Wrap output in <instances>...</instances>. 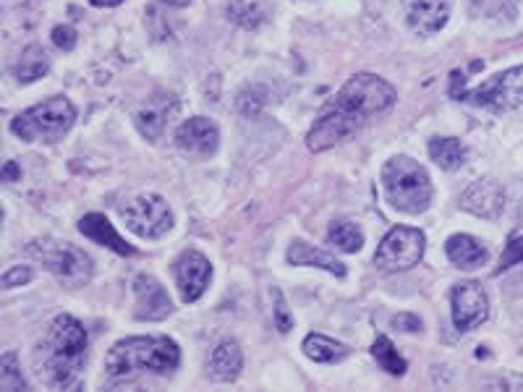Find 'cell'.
Masks as SVG:
<instances>
[{
    "label": "cell",
    "instance_id": "1",
    "mask_svg": "<svg viewBox=\"0 0 523 392\" xmlns=\"http://www.w3.org/2000/svg\"><path fill=\"white\" fill-rule=\"evenodd\" d=\"M395 97H398L395 89L380 76H351L338 92V97L322 110V115L306 136V144L312 152H325L335 144L346 142L348 136H354L356 131L367 126L372 115L393 108Z\"/></svg>",
    "mask_w": 523,
    "mask_h": 392
},
{
    "label": "cell",
    "instance_id": "2",
    "mask_svg": "<svg viewBox=\"0 0 523 392\" xmlns=\"http://www.w3.org/2000/svg\"><path fill=\"white\" fill-rule=\"evenodd\" d=\"M84 364H87V330L68 314L55 317L34 351V372L40 382L53 390L76 387L82 379Z\"/></svg>",
    "mask_w": 523,
    "mask_h": 392
},
{
    "label": "cell",
    "instance_id": "3",
    "mask_svg": "<svg viewBox=\"0 0 523 392\" xmlns=\"http://www.w3.org/2000/svg\"><path fill=\"white\" fill-rule=\"evenodd\" d=\"M181 364L176 340L126 338L116 343L105 356V372L110 379H134L139 374H170Z\"/></svg>",
    "mask_w": 523,
    "mask_h": 392
},
{
    "label": "cell",
    "instance_id": "4",
    "mask_svg": "<svg viewBox=\"0 0 523 392\" xmlns=\"http://www.w3.org/2000/svg\"><path fill=\"white\" fill-rule=\"evenodd\" d=\"M382 186L390 204L408 215H419L432 204L429 173L411 157H395L382 168Z\"/></svg>",
    "mask_w": 523,
    "mask_h": 392
},
{
    "label": "cell",
    "instance_id": "5",
    "mask_svg": "<svg viewBox=\"0 0 523 392\" xmlns=\"http://www.w3.org/2000/svg\"><path fill=\"white\" fill-rule=\"evenodd\" d=\"M74 121V105L66 97H50L16 115L11 121V131L24 142H58L74 126Z\"/></svg>",
    "mask_w": 523,
    "mask_h": 392
},
{
    "label": "cell",
    "instance_id": "6",
    "mask_svg": "<svg viewBox=\"0 0 523 392\" xmlns=\"http://www.w3.org/2000/svg\"><path fill=\"white\" fill-rule=\"evenodd\" d=\"M29 254L37 262L45 264L66 288H79V285L89 283V278H92V259H89V254H84L79 246L68 244V241L42 238V241H34L29 246Z\"/></svg>",
    "mask_w": 523,
    "mask_h": 392
},
{
    "label": "cell",
    "instance_id": "7",
    "mask_svg": "<svg viewBox=\"0 0 523 392\" xmlns=\"http://www.w3.org/2000/svg\"><path fill=\"white\" fill-rule=\"evenodd\" d=\"M424 246H427V238L419 228H406V225H398L382 238V244L377 246V254H374V264L380 267L382 272H406L411 270L414 264L422 262L424 257Z\"/></svg>",
    "mask_w": 523,
    "mask_h": 392
},
{
    "label": "cell",
    "instance_id": "8",
    "mask_svg": "<svg viewBox=\"0 0 523 392\" xmlns=\"http://www.w3.org/2000/svg\"><path fill=\"white\" fill-rule=\"evenodd\" d=\"M123 223L131 233L139 238H163L170 228H173V212H170L168 202L157 194H142L131 199L121 210Z\"/></svg>",
    "mask_w": 523,
    "mask_h": 392
},
{
    "label": "cell",
    "instance_id": "9",
    "mask_svg": "<svg viewBox=\"0 0 523 392\" xmlns=\"http://www.w3.org/2000/svg\"><path fill=\"white\" fill-rule=\"evenodd\" d=\"M463 100L474 102L479 108L505 113L523 105V66L508 68L503 74H495L482 87L463 92Z\"/></svg>",
    "mask_w": 523,
    "mask_h": 392
},
{
    "label": "cell",
    "instance_id": "10",
    "mask_svg": "<svg viewBox=\"0 0 523 392\" xmlns=\"http://www.w3.org/2000/svg\"><path fill=\"white\" fill-rule=\"evenodd\" d=\"M450 301H453V325L461 332L474 330V327H479L490 317L487 293H484L482 285L474 283V280L456 285L453 293H450Z\"/></svg>",
    "mask_w": 523,
    "mask_h": 392
},
{
    "label": "cell",
    "instance_id": "11",
    "mask_svg": "<svg viewBox=\"0 0 523 392\" xmlns=\"http://www.w3.org/2000/svg\"><path fill=\"white\" fill-rule=\"evenodd\" d=\"M173 275H176L178 291L186 304H194L210 285L212 264L210 259L199 254V251H184L173 264Z\"/></svg>",
    "mask_w": 523,
    "mask_h": 392
},
{
    "label": "cell",
    "instance_id": "12",
    "mask_svg": "<svg viewBox=\"0 0 523 392\" xmlns=\"http://www.w3.org/2000/svg\"><path fill=\"white\" fill-rule=\"evenodd\" d=\"M176 144L189 155L197 157H210L215 155V149L220 144V131L210 118H189L186 123H181L176 131Z\"/></svg>",
    "mask_w": 523,
    "mask_h": 392
},
{
    "label": "cell",
    "instance_id": "13",
    "mask_svg": "<svg viewBox=\"0 0 523 392\" xmlns=\"http://www.w3.org/2000/svg\"><path fill=\"white\" fill-rule=\"evenodd\" d=\"M134 293H136V319L157 322V319H165L170 311H173L168 291H165L163 285L157 283L152 275H136Z\"/></svg>",
    "mask_w": 523,
    "mask_h": 392
},
{
    "label": "cell",
    "instance_id": "14",
    "mask_svg": "<svg viewBox=\"0 0 523 392\" xmlns=\"http://www.w3.org/2000/svg\"><path fill=\"white\" fill-rule=\"evenodd\" d=\"M178 113V100L173 95H155L136 110V129L142 131L150 142H157L168 129L170 118Z\"/></svg>",
    "mask_w": 523,
    "mask_h": 392
},
{
    "label": "cell",
    "instance_id": "15",
    "mask_svg": "<svg viewBox=\"0 0 523 392\" xmlns=\"http://www.w3.org/2000/svg\"><path fill=\"white\" fill-rule=\"evenodd\" d=\"M403 11L419 34H435L448 24L450 3L448 0H403Z\"/></svg>",
    "mask_w": 523,
    "mask_h": 392
},
{
    "label": "cell",
    "instance_id": "16",
    "mask_svg": "<svg viewBox=\"0 0 523 392\" xmlns=\"http://www.w3.org/2000/svg\"><path fill=\"white\" fill-rule=\"evenodd\" d=\"M461 207L463 210H469L471 215L492 220V217H497L503 212L505 194L503 189H500V183L484 178V181H476L474 186L466 189V194L461 196Z\"/></svg>",
    "mask_w": 523,
    "mask_h": 392
},
{
    "label": "cell",
    "instance_id": "17",
    "mask_svg": "<svg viewBox=\"0 0 523 392\" xmlns=\"http://www.w3.org/2000/svg\"><path fill=\"white\" fill-rule=\"evenodd\" d=\"M79 233L87 236L89 241H95V244L108 246L110 251H116L121 257H131V254H134V246L126 244V241L118 236V230L113 228V223H110L105 215H97V212L84 215L82 220H79Z\"/></svg>",
    "mask_w": 523,
    "mask_h": 392
},
{
    "label": "cell",
    "instance_id": "18",
    "mask_svg": "<svg viewBox=\"0 0 523 392\" xmlns=\"http://www.w3.org/2000/svg\"><path fill=\"white\" fill-rule=\"evenodd\" d=\"M445 251H448L450 262L461 267V270H476L490 259V251L484 249L474 236H463V233L461 236H450Z\"/></svg>",
    "mask_w": 523,
    "mask_h": 392
},
{
    "label": "cell",
    "instance_id": "19",
    "mask_svg": "<svg viewBox=\"0 0 523 392\" xmlns=\"http://www.w3.org/2000/svg\"><path fill=\"white\" fill-rule=\"evenodd\" d=\"M288 262L299 264V267H320V270H327L330 275H338V278L346 275V264L330 257L327 251L314 249L306 241H293L291 249H288Z\"/></svg>",
    "mask_w": 523,
    "mask_h": 392
},
{
    "label": "cell",
    "instance_id": "20",
    "mask_svg": "<svg viewBox=\"0 0 523 392\" xmlns=\"http://www.w3.org/2000/svg\"><path fill=\"white\" fill-rule=\"evenodd\" d=\"M241 366H244V356H241V348H238L236 340H223L212 351L210 374L218 382H233L241 374Z\"/></svg>",
    "mask_w": 523,
    "mask_h": 392
},
{
    "label": "cell",
    "instance_id": "21",
    "mask_svg": "<svg viewBox=\"0 0 523 392\" xmlns=\"http://www.w3.org/2000/svg\"><path fill=\"white\" fill-rule=\"evenodd\" d=\"M304 353L317 364H335V361L346 359L348 356V345L338 343L333 338H325V335H309L304 340Z\"/></svg>",
    "mask_w": 523,
    "mask_h": 392
},
{
    "label": "cell",
    "instance_id": "22",
    "mask_svg": "<svg viewBox=\"0 0 523 392\" xmlns=\"http://www.w3.org/2000/svg\"><path fill=\"white\" fill-rule=\"evenodd\" d=\"M429 157H432L440 168L456 170L461 168L463 160H466V147H463L458 139H453V136H442V139H432V142H429Z\"/></svg>",
    "mask_w": 523,
    "mask_h": 392
},
{
    "label": "cell",
    "instance_id": "23",
    "mask_svg": "<svg viewBox=\"0 0 523 392\" xmlns=\"http://www.w3.org/2000/svg\"><path fill=\"white\" fill-rule=\"evenodd\" d=\"M48 68V53H45L40 45H29V48L24 50V55L19 58V63H16V79H19L21 84L37 82L40 76L48 74Z\"/></svg>",
    "mask_w": 523,
    "mask_h": 392
},
{
    "label": "cell",
    "instance_id": "24",
    "mask_svg": "<svg viewBox=\"0 0 523 392\" xmlns=\"http://www.w3.org/2000/svg\"><path fill=\"white\" fill-rule=\"evenodd\" d=\"M327 238H330V244H333L335 249L346 251V254H356V251H361V246H364V233H361L351 220H338V223L330 225Z\"/></svg>",
    "mask_w": 523,
    "mask_h": 392
},
{
    "label": "cell",
    "instance_id": "25",
    "mask_svg": "<svg viewBox=\"0 0 523 392\" xmlns=\"http://www.w3.org/2000/svg\"><path fill=\"white\" fill-rule=\"evenodd\" d=\"M372 356L377 359V364L388 374H393V377H403V374H406V361L398 356L395 345L390 343V338H385V335H380V338L374 340Z\"/></svg>",
    "mask_w": 523,
    "mask_h": 392
},
{
    "label": "cell",
    "instance_id": "26",
    "mask_svg": "<svg viewBox=\"0 0 523 392\" xmlns=\"http://www.w3.org/2000/svg\"><path fill=\"white\" fill-rule=\"evenodd\" d=\"M0 390L11 392V390H29L27 379L21 377L19 366H16L14 353H6L0 359Z\"/></svg>",
    "mask_w": 523,
    "mask_h": 392
},
{
    "label": "cell",
    "instance_id": "27",
    "mask_svg": "<svg viewBox=\"0 0 523 392\" xmlns=\"http://www.w3.org/2000/svg\"><path fill=\"white\" fill-rule=\"evenodd\" d=\"M228 19L238 21L241 27H257L259 21H262V8L249 3V0H231V6H228Z\"/></svg>",
    "mask_w": 523,
    "mask_h": 392
},
{
    "label": "cell",
    "instance_id": "28",
    "mask_svg": "<svg viewBox=\"0 0 523 392\" xmlns=\"http://www.w3.org/2000/svg\"><path fill=\"white\" fill-rule=\"evenodd\" d=\"M521 262H523V236H516V238H510L508 246H505L503 257H500V267H497V272L510 270L513 264H521Z\"/></svg>",
    "mask_w": 523,
    "mask_h": 392
},
{
    "label": "cell",
    "instance_id": "29",
    "mask_svg": "<svg viewBox=\"0 0 523 392\" xmlns=\"http://www.w3.org/2000/svg\"><path fill=\"white\" fill-rule=\"evenodd\" d=\"M272 296H275V325H278L280 332H288L293 327V317L291 311H288L286 298H283V293L278 288L272 291Z\"/></svg>",
    "mask_w": 523,
    "mask_h": 392
},
{
    "label": "cell",
    "instance_id": "30",
    "mask_svg": "<svg viewBox=\"0 0 523 392\" xmlns=\"http://www.w3.org/2000/svg\"><path fill=\"white\" fill-rule=\"evenodd\" d=\"M53 42H55V48H61V50H66V53H71V50L76 48V32L71 27H55Z\"/></svg>",
    "mask_w": 523,
    "mask_h": 392
},
{
    "label": "cell",
    "instance_id": "31",
    "mask_svg": "<svg viewBox=\"0 0 523 392\" xmlns=\"http://www.w3.org/2000/svg\"><path fill=\"white\" fill-rule=\"evenodd\" d=\"M32 280V270L29 267H14L3 275V288H16V285H24Z\"/></svg>",
    "mask_w": 523,
    "mask_h": 392
},
{
    "label": "cell",
    "instance_id": "32",
    "mask_svg": "<svg viewBox=\"0 0 523 392\" xmlns=\"http://www.w3.org/2000/svg\"><path fill=\"white\" fill-rule=\"evenodd\" d=\"M395 330H403V332H419L422 330V319L414 317V314H398V317L393 319Z\"/></svg>",
    "mask_w": 523,
    "mask_h": 392
},
{
    "label": "cell",
    "instance_id": "33",
    "mask_svg": "<svg viewBox=\"0 0 523 392\" xmlns=\"http://www.w3.org/2000/svg\"><path fill=\"white\" fill-rule=\"evenodd\" d=\"M3 178H6V181H16V178H21V170L16 168V163H6V168H3Z\"/></svg>",
    "mask_w": 523,
    "mask_h": 392
},
{
    "label": "cell",
    "instance_id": "34",
    "mask_svg": "<svg viewBox=\"0 0 523 392\" xmlns=\"http://www.w3.org/2000/svg\"><path fill=\"white\" fill-rule=\"evenodd\" d=\"M89 3L97 8H113V6H121L123 0H89Z\"/></svg>",
    "mask_w": 523,
    "mask_h": 392
},
{
    "label": "cell",
    "instance_id": "35",
    "mask_svg": "<svg viewBox=\"0 0 523 392\" xmlns=\"http://www.w3.org/2000/svg\"><path fill=\"white\" fill-rule=\"evenodd\" d=\"M163 3H168V6H176V8H184V6H189L191 0H163Z\"/></svg>",
    "mask_w": 523,
    "mask_h": 392
}]
</instances>
